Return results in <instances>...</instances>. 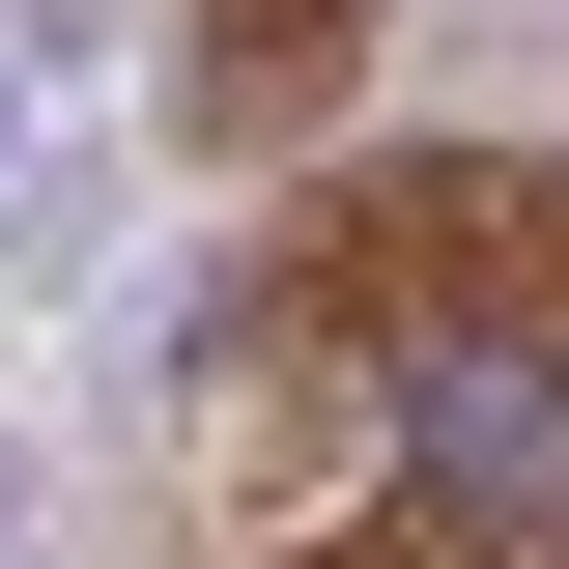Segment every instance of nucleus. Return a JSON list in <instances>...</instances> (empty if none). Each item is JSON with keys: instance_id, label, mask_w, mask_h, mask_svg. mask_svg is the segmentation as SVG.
I'll return each mask as SVG.
<instances>
[{"instance_id": "1", "label": "nucleus", "mask_w": 569, "mask_h": 569, "mask_svg": "<svg viewBox=\"0 0 569 569\" xmlns=\"http://www.w3.org/2000/svg\"><path fill=\"white\" fill-rule=\"evenodd\" d=\"M342 29L370 0H200V142H284L313 86H342Z\"/></svg>"}, {"instance_id": "2", "label": "nucleus", "mask_w": 569, "mask_h": 569, "mask_svg": "<svg viewBox=\"0 0 569 569\" xmlns=\"http://www.w3.org/2000/svg\"><path fill=\"white\" fill-rule=\"evenodd\" d=\"M0 114H29V86H0Z\"/></svg>"}]
</instances>
